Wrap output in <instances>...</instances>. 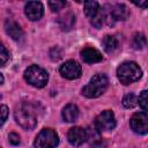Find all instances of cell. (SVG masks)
<instances>
[{
  "label": "cell",
  "mask_w": 148,
  "mask_h": 148,
  "mask_svg": "<svg viewBox=\"0 0 148 148\" xmlns=\"http://www.w3.org/2000/svg\"><path fill=\"white\" fill-rule=\"evenodd\" d=\"M43 5L39 1H29L24 7V13L31 21H37L43 16Z\"/></svg>",
  "instance_id": "9"
},
{
  "label": "cell",
  "mask_w": 148,
  "mask_h": 148,
  "mask_svg": "<svg viewBox=\"0 0 148 148\" xmlns=\"http://www.w3.org/2000/svg\"><path fill=\"white\" fill-rule=\"evenodd\" d=\"M103 10V16H104V21L106 22L108 25H113L114 22H116V18H114V15H113V10L112 8H109V6H106Z\"/></svg>",
  "instance_id": "21"
},
{
  "label": "cell",
  "mask_w": 148,
  "mask_h": 148,
  "mask_svg": "<svg viewBox=\"0 0 148 148\" xmlns=\"http://www.w3.org/2000/svg\"><path fill=\"white\" fill-rule=\"evenodd\" d=\"M142 75V71L133 61L123 62L117 69V76L123 84H130L138 81Z\"/></svg>",
  "instance_id": "1"
},
{
  "label": "cell",
  "mask_w": 148,
  "mask_h": 148,
  "mask_svg": "<svg viewBox=\"0 0 148 148\" xmlns=\"http://www.w3.org/2000/svg\"><path fill=\"white\" fill-rule=\"evenodd\" d=\"M95 127L99 132H106L111 131L116 127V118L112 111L105 110L102 113H99L95 120Z\"/></svg>",
  "instance_id": "6"
},
{
  "label": "cell",
  "mask_w": 148,
  "mask_h": 148,
  "mask_svg": "<svg viewBox=\"0 0 148 148\" xmlns=\"http://www.w3.org/2000/svg\"><path fill=\"white\" fill-rule=\"evenodd\" d=\"M147 42H146V38L142 34H135L133 36V39H132V46L135 49V50H141L146 46Z\"/></svg>",
  "instance_id": "19"
},
{
  "label": "cell",
  "mask_w": 148,
  "mask_h": 148,
  "mask_svg": "<svg viewBox=\"0 0 148 148\" xmlns=\"http://www.w3.org/2000/svg\"><path fill=\"white\" fill-rule=\"evenodd\" d=\"M59 71H60V74L68 80L77 79L81 75V66L74 60L66 61L64 65H61Z\"/></svg>",
  "instance_id": "8"
},
{
  "label": "cell",
  "mask_w": 148,
  "mask_h": 148,
  "mask_svg": "<svg viewBox=\"0 0 148 148\" xmlns=\"http://www.w3.org/2000/svg\"><path fill=\"white\" fill-rule=\"evenodd\" d=\"M136 103H138V98H136V96H135L134 94H132V92L125 95V97L123 98V105H124L125 108H127V109L134 108V106L136 105Z\"/></svg>",
  "instance_id": "20"
},
{
  "label": "cell",
  "mask_w": 148,
  "mask_h": 148,
  "mask_svg": "<svg viewBox=\"0 0 148 148\" xmlns=\"http://www.w3.org/2000/svg\"><path fill=\"white\" fill-rule=\"evenodd\" d=\"M58 22H59V24H60V27H61L62 30H69L73 27L74 22H75V16H74L73 13L67 12V13L62 14L59 17Z\"/></svg>",
  "instance_id": "15"
},
{
  "label": "cell",
  "mask_w": 148,
  "mask_h": 148,
  "mask_svg": "<svg viewBox=\"0 0 148 148\" xmlns=\"http://www.w3.org/2000/svg\"><path fill=\"white\" fill-rule=\"evenodd\" d=\"M117 45H118V42H117L116 37L110 36V35H106V36L103 38V47H104V50H105L108 53L113 52V51L116 50Z\"/></svg>",
  "instance_id": "18"
},
{
  "label": "cell",
  "mask_w": 148,
  "mask_h": 148,
  "mask_svg": "<svg viewBox=\"0 0 148 148\" xmlns=\"http://www.w3.org/2000/svg\"><path fill=\"white\" fill-rule=\"evenodd\" d=\"M81 58L84 62L87 64H95V62H99L103 57H102V53L94 49V47H84L82 51H81Z\"/></svg>",
  "instance_id": "11"
},
{
  "label": "cell",
  "mask_w": 148,
  "mask_h": 148,
  "mask_svg": "<svg viewBox=\"0 0 148 148\" xmlns=\"http://www.w3.org/2000/svg\"><path fill=\"white\" fill-rule=\"evenodd\" d=\"M58 143H59L58 134L51 128H44L36 136L34 146L39 148H47V147H56Z\"/></svg>",
  "instance_id": "5"
},
{
  "label": "cell",
  "mask_w": 148,
  "mask_h": 148,
  "mask_svg": "<svg viewBox=\"0 0 148 148\" xmlns=\"http://www.w3.org/2000/svg\"><path fill=\"white\" fill-rule=\"evenodd\" d=\"M5 30L14 40H20L23 37L22 29L20 28V25L16 22H14L12 20H7L5 22Z\"/></svg>",
  "instance_id": "12"
},
{
  "label": "cell",
  "mask_w": 148,
  "mask_h": 148,
  "mask_svg": "<svg viewBox=\"0 0 148 148\" xmlns=\"http://www.w3.org/2000/svg\"><path fill=\"white\" fill-rule=\"evenodd\" d=\"M79 117V109L75 104H68L62 110V118L67 123H73Z\"/></svg>",
  "instance_id": "14"
},
{
  "label": "cell",
  "mask_w": 148,
  "mask_h": 148,
  "mask_svg": "<svg viewBox=\"0 0 148 148\" xmlns=\"http://www.w3.org/2000/svg\"><path fill=\"white\" fill-rule=\"evenodd\" d=\"M16 123L24 130H32L37 125V117L31 106L22 104L15 110Z\"/></svg>",
  "instance_id": "3"
},
{
  "label": "cell",
  "mask_w": 148,
  "mask_h": 148,
  "mask_svg": "<svg viewBox=\"0 0 148 148\" xmlns=\"http://www.w3.org/2000/svg\"><path fill=\"white\" fill-rule=\"evenodd\" d=\"M1 125L6 121V119H7V114H8V109H7V106L6 105H1Z\"/></svg>",
  "instance_id": "28"
},
{
  "label": "cell",
  "mask_w": 148,
  "mask_h": 148,
  "mask_svg": "<svg viewBox=\"0 0 148 148\" xmlns=\"http://www.w3.org/2000/svg\"><path fill=\"white\" fill-rule=\"evenodd\" d=\"M50 57H51L52 60H59L62 57V51L58 47H54L50 51Z\"/></svg>",
  "instance_id": "24"
},
{
  "label": "cell",
  "mask_w": 148,
  "mask_h": 148,
  "mask_svg": "<svg viewBox=\"0 0 148 148\" xmlns=\"http://www.w3.org/2000/svg\"><path fill=\"white\" fill-rule=\"evenodd\" d=\"M67 138H68V141H69L71 145H73V146H81L87 140V131L83 130L82 127H79V126L72 127L68 131Z\"/></svg>",
  "instance_id": "10"
},
{
  "label": "cell",
  "mask_w": 148,
  "mask_h": 148,
  "mask_svg": "<svg viewBox=\"0 0 148 148\" xmlns=\"http://www.w3.org/2000/svg\"><path fill=\"white\" fill-rule=\"evenodd\" d=\"M108 83V77L104 74H96L91 77L89 83L83 87L82 94L88 98L98 97L106 90Z\"/></svg>",
  "instance_id": "2"
},
{
  "label": "cell",
  "mask_w": 148,
  "mask_h": 148,
  "mask_svg": "<svg viewBox=\"0 0 148 148\" xmlns=\"http://www.w3.org/2000/svg\"><path fill=\"white\" fill-rule=\"evenodd\" d=\"M49 6L52 12H59L60 9L66 7L65 0H49Z\"/></svg>",
  "instance_id": "22"
},
{
  "label": "cell",
  "mask_w": 148,
  "mask_h": 148,
  "mask_svg": "<svg viewBox=\"0 0 148 148\" xmlns=\"http://www.w3.org/2000/svg\"><path fill=\"white\" fill-rule=\"evenodd\" d=\"M8 57H9V54H8L7 50H6V47L2 45V46H1V65H2V66L6 64Z\"/></svg>",
  "instance_id": "26"
},
{
  "label": "cell",
  "mask_w": 148,
  "mask_h": 148,
  "mask_svg": "<svg viewBox=\"0 0 148 148\" xmlns=\"http://www.w3.org/2000/svg\"><path fill=\"white\" fill-rule=\"evenodd\" d=\"M8 139H9V142H10L12 145H14V146H16V145L20 143V136H18V134H16V133H10V134L8 135Z\"/></svg>",
  "instance_id": "25"
},
{
  "label": "cell",
  "mask_w": 148,
  "mask_h": 148,
  "mask_svg": "<svg viewBox=\"0 0 148 148\" xmlns=\"http://www.w3.org/2000/svg\"><path fill=\"white\" fill-rule=\"evenodd\" d=\"M24 79L27 80V82L29 84L37 87V88H42L47 83L49 75H47L46 71H44L42 67H39L37 65H32L25 69Z\"/></svg>",
  "instance_id": "4"
},
{
  "label": "cell",
  "mask_w": 148,
  "mask_h": 148,
  "mask_svg": "<svg viewBox=\"0 0 148 148\" xmlns=\"http://www.w3.org/2000/svg\"><path fill=\"white\" fill-rule=\"evenodd\" d=\"M130 125L133 132L138 134H147L148 133V114H146L145 112L134 113L130 120Z\"/></svg>",
  "instance_id": "7"
},
{
  "label": "cell",
  "mask_w": 148,
  "mask_h": 148,
  "mask_svg": "<svg viewBox=\"0 0 148 148\" xmlns=\"http://www.w3.org/2000/svg\"><path fill=\"white\" fill-rule=\"evenodd\" d=\"M112 10H113V15H114L116 21H117V20L125 21V20L130 16L128 8H127L125 5H123V3H118V5H116V6L112 8Z\"/></svg>",
  "instance_id": "16"
},
{
  "label": "cell",
  "mask_w": 148,
  "mask_h": 148,
  "mask_svg": "<svg viewBox=\"0 0 148 148\" xmlns=\"http://www.w3.org/2000/svg\"><path fill=\"white\" fill-rule=\"evenodd\" d=\"M138 102H139V105L142 110H146V111L148 110V90H143L139 95Z\"/></svg>",
  "instance_id": "23"
},
{
  "label": "cell",
  "mask_w": 148,
  "mask_h": 148,
  "mask_svg": "<svg viewBox=\"0 0 148 148\" xmlns=\"http://www.w3.org/2000/svg\"><path fill=\"white\" fill-rule=\"evenodd\" d=\"M131 2H133L135 6L141 7V8H147L148 7V0H130Z\"/></svg>",
  "instance_id": "27"
},
{
  "label": "cell",
  "mask_w": 148,
  "mask_h": 148,
  "mask_svg": "<svg viewBox=\"0 0 148 148\" xmlns=\"http://www.w3.org/2000/svg\"><path fill=\"white\" fill-rule=\"evenodd\" d=\"M83 10H84L86 16L89 17L90 20L95 18V17L102 12V9L99 8V5H98V2H97L96 0H87V1L84 2V8H83Z\"/></svg>",
  "instance_id": "13"
},
{
  "label": "cell",
  "mask_w": 148,
  "mask_h": 148,
  "mask_svg": "<svg viewBox=\"0 0 148 148\" xmlns=\"http://www.w3.org/2000/svg\"><path fill=\"white\" fill-rule=\"evenodd\" d=\"M75 1H76V2H86L87 0H75Z\"/></svg>",
  "instance_id": "29"
},
{
  "label": "cell",
  "mask_w": 148,
  "mask_h": 148,
  "mask_svg": "<svg viewBox=\"0 0 148 148\" xmlns=\"http://www.w3.org/2000/svg\"><path fill=\"white\" fill-rule=\"evenodd\" d=\"M87 140L89 141L90 145L92 146H98L102 143V139L99 136V131L95 127L94 130L92 128H89L87 131Z\"/></svg>",
  "instance_id": "17"
}]
</instances>
